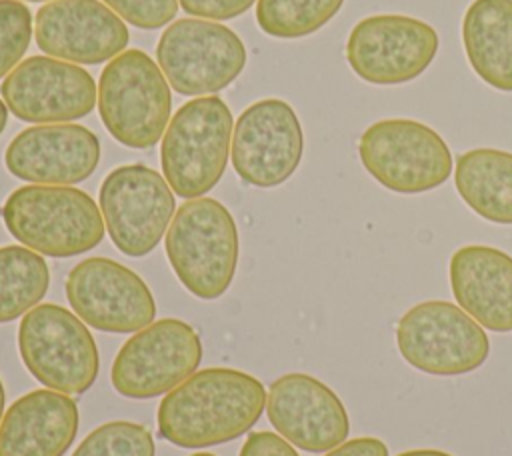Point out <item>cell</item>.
Wrapping results in <instances>:
<instances>
[{"label": "cell", "instance_id": "6da1fadb", "mask_svg": "<svg viewBox=\"0 0 512 456\" xmlns=\"http://www.w3.org/2000/svg\"><path fill=\"white\" fill-rule=\"evenodd\" d=\"M266 390L258 378L234 368H206L164 394L158 432L182 448L224 444L248 432L262 416Z\"/></svg>", "mask_w": 512, "mask_h": 456}, {"label": "cell", "instance_id": "7a4b0ae2", "mask_svg": "<svg viewBox=\"0 0 512 456\" xmlns=\"http://www.w3.org/2000/svg\"><path fill=\"white\" fill-rule=\"evenodd\" d=\"M2 218L18 242L54 258L84 254L104 238V218L96 202L72 186L16 188L2 206Z\"/></svg>", "mask_w": 512, "mask_h": 456}, {"label": "cell", "instance_id": "3957f363", "mask_svg": "<svg viewBox=\"0 0 512 456\" xmlns=\"http://www.w3.org/2000/svg\"><path fill=\"white\" fill-rule=\"evenodd\" d=\"M166 256L186 290L202 300L220 298L238 262V232L228 208L214 198L184 202L168 226Z\"/></svg>", "mask_w": 512, "mask_h": 456}, {"label": "cell", "instance_id": "277c9868", "mask_svg": "<svg viewBox=\"0 0 512 456\" xmlns=\"http://www.w3.org/2000/svg\"><path fill=\"white\" fill-rule=\"evenodd\" d=\"M172 96L160 66L142 50H124L100 74L98 110L124 146L150 148L168 128Z\"/></svg>", "mask_w": 512, "mask_h": 456}, {"label": "cell", "instance_id": "5b68a950", "mask_svg": "<svg viewBox=\"0 0 512 456\" xmlns=\"http://www.w3.org/2000/svg\"><path fill=\"white\" fill-rule=\"evenodd\" d=\"M232 140V114L218 96H200L176 110L160 148L162 172L182 198H200L222 178Z\"/></svg>", "mask_w": 512, "mask_h": 456}, {"label": "cell", "instance_id": "8992f818", "mask_svg": "<svg viewBox=\"0 0 512 456\" xmlns=\"http://www.w3.org/2000/svg\"><path fill=\"white\" fill-rule=\"evenodd\" d=\"M358 154L376 182L400 194L434 190L452 172V152L444 138L410 118L370 124L360 136Z\"/></svg>", "mask_w": 512, "mask_h": 456}, {"label": "cell", "instance_id": "52a82bcc", "mask_svg": "<svg viewBox=\"0 0 512 456\" xmlns=\"http://www.w3.org/2000/svg\"><path fill=\"white\" fill-rule=\"evenodd\" d=\"M20 356L30 374L44 386L86 392L98 376V348L84 322L56 304H38L18 326Z\"/></svg>", "mask_w": 512, "mask_h": 456}, {"label": "cell", "instance_id": "ba28073f", "mask_svg": "<svg viewBox=\"0 0 512 456\" xmlns=\"http://www.w3.org/2000/svg\"><path fill=\"white\" fill-rule=\"evenodd\" d=\"M396 344L410 366L432 376L472 372L490 352L484 328L446 300H426L404 312L396 326Z\"/></svg>", "mask_w": 512, "mask_h": 456}, {"label": "cell", "instance_id": "9c48e42d", "mask_svg": "<svg viewBox=\"0 0 512 456\" xmlns=\"http://www.w3.org/2000/svg\"><path fill=\"white\" fill-rule=\"evenodd\" d=\"M156 60L178 94L200 96L218 92L238 78L246 64V48L218 22L182 18L162 32Z\"/></svg>", "mask_w": 512, "mask_h": 456}, {"label": "cell", "instance_id": "30bf717a", "mask_svg": "<svg viewBox=\"0 0 512 456\" xmlns=\"http://www.w3.org/2000/svg\"><path fill=\"white\" fill-rule=\"evenodd\" d=\"M202 360L198 332L178 318H164L134 332L112 364V386L128 398L168 394L194 374Z\"/></svg>", "mask_w": 512, "mask_h": 456}, {"label": "cell", "instance_id": "8fae6325", "mask_svg": "<svg viewBox=\"0 0 512 456\" xmlns=\"http://www.w3.org/2000/svg\"><path fill=\"white\" fill-rule=\"evenodd\" d=\"M174 194L166 178L144 164L114 168L100 186L104 226L126 256H146L174 218Z\"/></svg>", "mask_w": 512, "mask_h": 456}, {"label": "cell", "instance_id": "7c38bea8", "mask_svg": "<svg viewBox=\"0 0 512 456\" xmlns=\"http://www.w3.org/2000/svg\"><path fill=\"white\" fill-rule=\"evenodd\" d=\"M436 30L412 16L374 14L360 20L346 40V60L370 84H404L418 78L438 52Z\"/></svg>", "mask_w": 512, "mask_h": 456}, {"label": "cell", "instance_id": "4fadbf2b", "mask_svg": "<svg viewBox=\"0 0 512 456\" xmlns=\"http://www.w3.org/2000/svg\"><path fill=\"white\" fill-rule=\"evenodd\" d=\"M66 298L80 320L102 332H138L152 324L156 302L146 282L110 258H86L66 278Z\"/></svg>", "mask_w": 512, "mask_h": 456}, {"label": "cell", "instance_id": "5bb4252c", "mask_svg": "<svg viewBox=\"0 0 512 456\" xmlns=\"http://www.w3.org/2000/svg\"><path fill=\"white\" fill-rule=\"evenodd\" d=\"M302 152L300 120L284 100H258L234 124L232 166L252 186L272 188L288 180L296 172Z\"/></svg>", "mask_w": 512, "mask_h": 456}, {"label": "cell", "instance_id": "9a60e30c", "mask_svg": "<svg viewBox=\"0 0 512 456\" xmlns=\"http://www.w3.org/2000/svg\"><path fill=\"white\" fill-rule=\"evenodd\" d=\"M6 108L20 120L56 124L90 114L96 104L94 78L72 62L30 56L0 86Z\"/></svg>", "mask_w": 512, "mask_h": 456}, {"label": "cell", "instance_id": "2e32d148", "mask_svg": "<svg viewBox=\"0 0 512 456\" xmlns=\"http://www.w3.org/2000/svg\"><path fill=\"white\" fill-rule=\"evenodd\" d=\"M266 414L282 438L306 452H328L350 432L342 400L310 374H284L272 382Z\"/></svg>", "mask_w": 512, "mask_h": 456}, {"label": "cell", "instance_id": "e0dca14e", "mask_svg": "<svg viewBox=\"0 0 512 456\" xmlns=\"http://www.w3.org/2000/svg\"><path fill=\"white\" fill-rule=\"evenodd\" d=\"M42 52L80 64H100L128 44V28L100 0H52L36 12Z\"/></svg>", "mask_w": 512, "mask_h": 456}, {"label": "cell", "instance_id": "ac0fdd59", "mask_svg": "<svg viewBox=\"0 0 512 456\" xmlns=\"http://www.w3.org/2000/svg\"><path fill=\"white\" fill-rule=\"evenodd\" d=\"M100 142L80 124H42L16 134L6 148L10 174L34 184H76L98 166Z\"/></svg>", "mask_w": 512, "mask_h": 456}, {"label": "cell", "instance_id": "d6986e66", "mask_svg": "<svg viewBox=\"0 0 512 456\" xmlns=\"http://www.w3.org/2000/svg\"><path fill=\"white\" fill-rule=\"evenodd\" d=\"M450 286L458 306L482 328L512 332V256L468 244L450 258Z\"/></svg>", "mask_w": 512, "mask_h": 456}, {"label": "cell", "instance_id": "ffe728a7", "mask_svg": "<svg viewBox=\"0 0 512 456\" xmlns=\"http://www.w3.org/2000/svg\"><path fill=\"white\" fill-rule=\"evenodd\" d=\"M78 432V406L58 390H32L0 422V456H62Z\"/></svg>", "mask_w": 512, "mask_h": 456}, {"label": "cell", "instance_id": "44dd1931", "mask_svg": "<svg viewBox=\"0 0 512 456\" xmlns=\"http://www.w3.org/2000/svg\"><path fill=\"white\" fill-rule=\"evenodd\" d=\"M462 44L480 80L512 92V0H474L462 18Z\"/></svg>", "mask_w": 512, "mask_h": 456}, {"label": "cell", "instance_id": "7402d4cb", "mask_svg": "<svg viewBox=\"0 0 512 456\" xmlns=\"http://www.w3.org/2000/svg\"><path fill=\"white\" fill-rule=\"evenodd\" d=\"M454 184L478 216L496 224H512V152L474 148L460 154Z\"/></svg>", "mask_w": 512, "mask_h": 456}, {"label": "cell", "instance_id": "603a6c76", "mask_svg": "<svg viewBox=\"0 0 512 456\" xmlns=\"http://www.w3.org/2000/svg\"><path fill=\"white\" fill-rule=\"evenodd\" d=\"M50 282L44 258L24 246L0 248V322H10L32 310Z\"/></svg>", "mask_w": 512, "mask_h": 456}, {"label": "cell", "instance_id": "cb8c5ba5", "mask_svg": "<svg viewBox=\"0 0 512 456\" xmlns=\"http://www.w3.org/2000/svg\"><path fill=\"white\" fill-rule=\"evenodd\" d=\"M344 0H258L256 22L276 38H302L330 22Z\"/></svg>", "mask_w": 512, "mask_h": 456}, {"label": "cell", "instance_id": "d4e9b609", "mask_svg": "<svg viewBox=\"0 0 512 456\" xmlns=\"http://www.w3.org/2000/svg\"><path fill=\"white\" fill-rule=\"evenodd\" d=\"M154 440L136 422H108L92 430L72 456H154Z\"/></svg>", "mask_w": 512, "mask_h": 456}, {"label": "cell", "instance_id": "484cf974", "mask_svg": "<svg viewBox=\"0 0 512 456\" xmlns=\"http://www.w3.org/2000/svg\"><path fill=\"white\" fill-rule=\"evenodd\" d=\"M32 38V14L20 0H0V78L10 74Z\"/></svg>", "mask_w": 512, "mask_h": 456}, {"label": "cell", "instance_id": "4316f807", "mask_svg": "<svg viewBox=\"0 0 512 456\" xmlns=\"http://www.w3.org/2000/svg\"><path fill=\"white\" fill-rule=\"evenodd\" d=\"M126 22L154 30L168 24L178 10V0H102Z\"/></svg>", "mask_w": 512, "mask_h": 456}, {"label": "cell", "instance_id": "83f0119b", "mask_svg": "<svg viewBox=\"0 0 512 456\" xmlns=\"http://www.w3.org/2000/svg\"><path fill=\"white\" fill-rule=\"evenodd\" d=\"M256 0H180V6L198 18L228 20L244 14Z\"/></svg>", "mask_w": 512, "mask_h": 456}, {"label": "cell", "instance_id": "f1b7e54d", "mask_svg": "<svg viewBox=\"0 0 512 456\" xmlns=\"http://www.w3.org/2000/svg\"><path fill=\"white\" fill-rule=\"evenodd\" d=\"M240 456H298L292 444L274 432H252L242 444Z\"/></svg>", "mask_w": 512, "mask_h": 456}, {"label": "cell", "instance_id": "f546056e", "mask_svg": "<svg viewBox=\"0 0 512 456\" xmlns=\"http://www.w3.org/2000/svg\"><path fill=\"white\" fill-rule=\"evenodd\" d=\"M324 456H388V446L380 438L362 436L344 440L336 448L328 450Z\"/></svg>", "mask_w": 512, "mask_h": 456}, {"label": "cell", "instance_id": "4dcf8cb0", "mask_svg": "<svg viewBox=\"0 0 512 456\" xmlns=\"http://www.w3.org/2000/svg\"><path fill=\"white\" fill-rule=\"evenodd\" d=\"M398 456H452L448 452H442V450H430V448H420V450H406Z\"/></svg>", "mask_w": 512, "mask_h": 456}, {"label": "cell", "instance_id": "1f68e13d", "mask_svg": "<svg viewBox=\"0 0 512 456\" xmlns=\"http://www.w3.org/2000/svg\"><path fill=\"white\" fill-rule=\"evenodd\" d=\"M6 122H8V108H6V104L0 100V134H2Z\"/></svg>", "mask_w": 512, "mask_h": 456}, {"label": "cell", "instance_id": "d6a6232c", "mask_svg": "<svg viewBox=\"0 0 512 456\" xmlns=\"http://www.w3.org/2000/svg\"><path fill=\"white\" fill-rule=\"evenodd\" d=\"M4 402H6V394H4L2 380H0V420H2V414H4Z\"/></svg>", "mask_w": 512, "mask_h": 456}, {"label": "cell", "instance_id": "836d02e7", "mask_svg": "<svg viewBox=\"0 0 512 456\" xmlns=\"http://www.w3.org/2000/svg\"><path fill=\"white\" fill-rule=\"evenodd\" d=\"M192 456H214V454H210V452H196V454H192Z\"/></svg>", "mask_w": 512, "mask_h": 456}, {"label": "cell", "instance_id": "e575fe53", "mask_svg": "<svg viewBox=\"0 0 512 456\" xmlns=\"http://www.w3.org/2000/svg\"><path fill=\"white\" fill-rule=\"evenodd\" d=\"M28 2H44V0H28Z\"/></svg>", "mask_w": 512, "mask_h": 456}]
</instances>
